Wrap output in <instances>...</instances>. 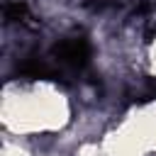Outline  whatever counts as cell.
<instances>
[{
  "label": "cell",
  "instance_id": "obj_1",
  "mask_svg": "<svg viewBox=\"0 0 156 156\" xmlns=\"http://www.w3.org/2000/svg\"><path fill=\"white\" fill-rule=\"evenodd\" d=\"M46 56H49L58 80H63V78H68L73 73H80L90 63V41H88L85 34L73 32V34L61 37L51 46V51Z\"/></svg>",
  "mask_w": 156,
  "mask_h": 156
},
{
  "label": "cell",
  "instance_id": "obj_2",
  "mask_svg": "<svg viewBox=\"0 0 156 156\" xmlns=\"http://www.w3.org/2000/svg\"><path fill=\"white\" fill-rule=\"evenodd\" d=\"M5 20H7V24H27L29 20H32V12H29V7H27V2L24 0H7V5H5Z\"/></svg>",
  "mask_w": 156,
  "mask_h": 156
},
{
  "label": "cell",
  "instance_id": "obj_3",
  "mask_svg": "<svg viewBox=\"0 0 156 156\" xmlns=\"http://www.w3.org/2000/svg\"><path fill=\"white\" fill-rule=\"evenodd\" d=\"M107 2H110V0H83V5H95L98 10H100V7H105Z\"/></svg>",
  "mask_w": 156,
  "mask_h": 156
}]
</instances>
